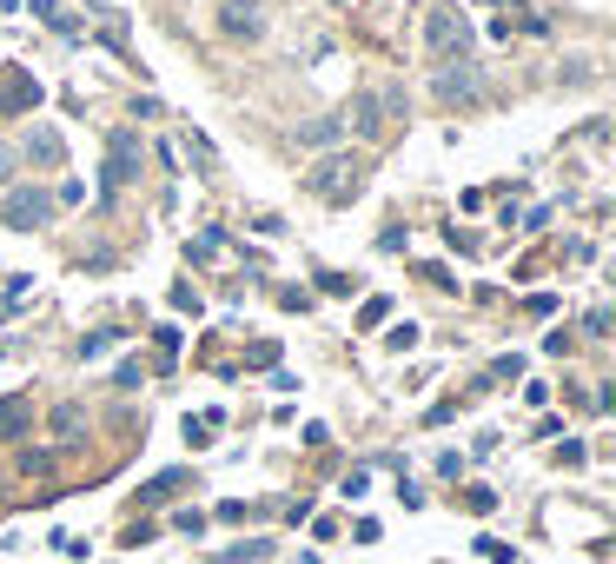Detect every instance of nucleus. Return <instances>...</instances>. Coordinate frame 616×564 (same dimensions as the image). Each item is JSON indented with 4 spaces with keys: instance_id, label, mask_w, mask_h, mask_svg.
Listing matches in <instances>:
<instances>
[{
    "instance_id": "nucleus-1",
    "label": "nucleus",
    "mask_w": 616,
    "mask_h": 564,
    "mask_svg": "<svg viewBox=\"0 0 616 564\" xmlns=\"http://www.w3.org/2000/svg\"><path fill=\"white\" fill-rule=\"evenodd\" d=\"M424 47H431V60H464L471 53V14L464 8H431L424 14Z\"/></svg>"
},
{
    "instance_id": "nucleus-14",
    "label": "nucleus",
    "mask_w": 616,
    "mask_h": 564,
    "mask_svg": "<svg viewBox=\"0 0 616 564\" xmlns=\"http://www.w3.org/2000/svg\"><path fill=\"white\" fill-rule=\"evenodd\" d=\"M53 432H60V439H80V406H60V412H53Z\"/></svg>"
},
{
    "instance_id": "nucleus-2",
    "label": "nucleus",
    "mask_w": 616,
    "mask_h": 564,
    "mask_svg": "<svg viewBox=\"0 0 616 564\" xmlns=\"http://www.w3.org/2000/svg\"><path fill=\"white\" fill-rule=\"evenodd\" d=\"M305 187L318 193V200H331V206H345L351 193L365 187V159H351V153H331V159H318V167L305 173Z\"/></svg>"
},
{
    "instance_id": "nucleus-16",
    "label": "nucleus",
    "mask_w": 616,
    "mask_h": 564,
    "mask_svg": "<svg viewBox=\"0 0 616 564\" xmlns=\"http://www.w3.org/2000/svg\"><path fill=\"white\" fill-rule=\"evenodd\" d=\"M14 167H21V153H14V146H0V187L14 180Z\"/></svg>"
},
{
    "instance_id": "nucleus-7",
    "label": "nucleus",
    "mask_w": 616,
    "mask_h": 564,
    "mask_svg": "<svg viewBox=\"0 0 616 564\" xmlns=\"http://www.w3.org/2000/svg\"><path fill=\"white\" fill-rule=\"evenodd\" d=\"M27 159H34V167H60V159H67L60 133H53V127H34V133H27Z\"/></svg>"
},
{
    "instance_id": "nucleus-3",
    "label": "nucleus",
    "mask_w": 616,
    "mask_h": 564,
    "mask_svg": "<svg viewBox=\"0 0 616 564\" xmlns=\"http://www.w3.org/2000/svg\"><path fill=\"white\" fill-rule=\"evenodd\" d=\"M0 219H8L14 232H40V226L53 219V193H40V187H14L8 200H0Z\"/></svg>"
},
{
    "instance_id": "nucleus-13",
    "label": "nucleus",
    "mask_w": 616,
    "mask_h": 564,
    "mask_svg": "<svg viewBox=\"0 0 616 564\" xmlns=\"http://www.w3.org/2000/svg\"><path fill=\"white\" fill-rule=\"evenodd\" d=\"M153 538H159V525H153V518H133V525L120 531V544H153Z\"/></svg>"
},
{
    "instance_id": "nucleus-9",
    "label": "nucleus",
    "mask_w": 616,
    "mask_h": 564,
    "mask_svg": "<svg viewBox=\"0 0 616 564\" xmlns=\"http://www.w3.org/2000/svg\"><path fill=\"white\" fill-rule=\"evenodd\" d=\"M186 485H193V471H159V478H153V485L140 492V512H146V505H166L172 492H186Z\"/></svg>"
},
{
    "instance_id": "nucleus-10",
    "label": "nucleus",
    "mask_w": 616,
    "mask_h": 564,
    "mask_svg": "<svg viewBox=\"0 0 616 564\" xmlns=\"http://www.w3.org/2000/svg\"><path fill=\"white\" fill-rule=\"evenodd\" d=\"M338 133H345V120H338V113H318V120L299 127V146H331Z\"/></svg>"
},
{
    "instance_id": "nucleus-4",
    "label": "nucleus",
    "mask_w": 616,
    "mask_h": 564,
    "mask_svg": "<svg viewBox=\"0 0 616 564\" xmlns=\"http://www.w3.org/2000/svg\"><path fill=\"white\" fill-rule=\"evenodd\" d=\"M126 180H140V140L126 127H113V140H107V193H120Z\"/></svg>"
},
{
    "instance_id": "nucleus-5",
    "label": "nucleus",
    "mask_w": 616,
    "mask_h": 564,
    "mask_svg": "<svg viewBox=\"0 0 616 564\" xmlns=\"http://www.w3.org/2000/svg\"><path fill=\"white\" fill-rule=\"evenodd\" d=\"M219 34L226 40H258L266 34V8H258V0H219Z\"/></svg>"
},
{
    "instance_id": "nucleus-12",
    "label": "nucleus",
    "mask_w": 616,
    "mask_h": 564,
    "mask_svg": "<svg viewBox=\"0 0 616 564\" xmlns=\"http://www.w3.org/2000/svg\"><path fill=\"white\" fill-rule=\"evenodd\" d=\"M27 432V398H0V439Z\"/></svg>"
},
{
    "instance_id": "nucleus-8",
    "label": "nucleus",
    "mask_w": 616,
    "mask_h": 564,
    "mask_svg": "<svg viewBox=\"0 0 616 564\" xmlns=\"http://www.w3.org/2000/svg\"><path fill=\"white\" fill-rule=\"evenodd\" d=\"M471 87H478V80H471V67H464V60L437 73V100H445V107H451V100H471Z\"/></svg>"
},
{
    "instance_id": "nucleus-11",
    "label": "nucleus",
    "mask_w": 616,
    "mask_h": 564,
    "mask_svg": "<svg viewBox=\"0 0 616 564\" xmlns=\"http://www.w3.org/2000/svg\"><path fill=\"white\" fill-rule=\"evenodd\" d=\"M351 120H359V133H365V140H372V133H385V113H378V100H372V94L351 100Z\"/></svg>"
},
{
    "instance_id": "nucleus-6",
    "label": "nucleus",
    "mask_w": 616,
    "mask_h": 564,
    "mask_svg": "<svg viewBox=\"0 0 616 564\" xmlns=\"http://www.w3.org/2000/svg\"><path fill=\"white\" fill-rule=\"evenodd\" d=\"M27 107H40V87H34V73L8 67V73H0V113H27Z\"/></svg>"
},
{
    "instance_id": "nucleus-15",
    "label": "nucleus",
    "mask_w": 616,
    "mask_h": 564,
    "mask_svg": "<svg viewBox=\"0 0 616 564\" xmlns=\"http://www.w3.org/2000/svg\"><path fill=\"white\" fill-rule=\"evenodd\" d=\"M213 425H219V419H193V425H186V445H206V439H213Z\"/></svg>"
}]
</instances>
